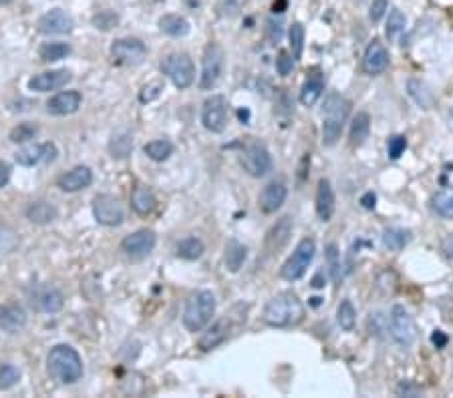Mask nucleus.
I'll use <instances>...</instances> for the list:
<instances>
[{"instance_id":"f257e3e1","label":"nucleus","mask_w":453,"mask_h":398,"mask_svg":"<svg viewBox=\"0 0 453 398\" xmlns=\"http://www.w3.org/2000/svg\"><path fill=\"white\" fill-rule=\"evenodd\" d=\"M304 304L294 292H280L264 306L262 322L272 328H292L304 320Z\"/></svg>"},{"instance_id":"f03ea898","label":"nucleus","mask_w":453,"mask_h":398,"mask_svg":"<svg viewBox=\"0 0 453 398\" xmlns=\"http://www.w3.org/2000/svg\"><path fill=\"white\" fill-rule=\"evenodd\" d=\"M46 372L60 384H73L83 376V360L73 346L57 344L46 356Z\"/></svg>"},{"instance_id":"7ed1b4c3","label":"nucleus","mask_w":453,"mask_h":398,"mask_svg":"<svg viewBox=\"0 0 453 398\" xmlns=\"http://www.w3.org/2000/svg\"><path fill=\"white\" fill-rule=\"evenodd\" d=\"M348 113H350V103L343 95L332 93L327 97L322 109V143L327 147H332L341 139Z\"/></svg>"},{"instance_id":"20e7f679","label":"nucleus","mask_w":453,"mask_h":398,"mask_svg":"<svg viewBox=\"0 0 453 398\" xmlns=\"http://www.w3.org/2000/svg\"><path fill=\"white\" fill-rule=\"evenodd\" d=\"M216 314V296L210 290H199L188 298L185 308H183V326L190 332H202L204 328H208Z\"/></svg>"},{"instance_id":"39448f33","label":"nucleus","mask_w":453,"mask_h":398,"mask_svg":"<svg viewBox=\"0 0 453 398\" xmlns=\"http://www.w3.org/2000/svg\"><path fill=\"white\" fill-rule=\"evenodd\" d=\"M315 253H317V244L313 237H304L298 241L296 250L292 251V256L288 258L282 270H280V276L288 281L301 280L302 276L306 274L308 265L313 264L315 260Z\"/></svg>"},{"instance_id":"423d86ee","label":"nucleus","mask_w":453,"mask_h":398,"mask_svg":"<svg viewBox=\"0 0 453 398\" xmlns=\"http://www.w3.org/2000/svg\"><path fill=\"white\" fill-rule=\"evenodd\" d=\"M162 73L178 88H188L196 79V67L185 53H173L162 60Z\"/></svg>"},{"instance_id":"0eeeda50","label":"nucleus","mask_w":453,"mask_h":398,"mask_svg":"<svg viewBox=\"0 0 453 398\" xmlns=\"http://www.w3.org/2000/svg\"><path fill=\"white\" fill-rule=\"evenodd\" d=\"M240 165L252 177H264L272 171L270 151L260 141H248L240 151Z\"/></svg>"},{"instance_id":"6e6552de","label":"nucleus","mask_w":453,"mask_h":398,"mask_svg":"<svg viewBox=\"0 0 453 398\" xmlns=\"http://www.w3.org/2000/svg\"><path fill=\"white\" fill-rule=\"evenodd\" d=\"M224 74V51L222 46L216 43H210L206 46L204 60H202V74H199V85L202 91H211L220 83Z\"/></svg>"},{"instance_id":"1a4fd4ad","label":"nucleus","mask_w":453,"mask_h":398,"mask_svg":"<svg viewBox=\"0 0 453 398\" xmlns=\"http://www.w3.org/2000/svg\"><path fill=\"white\" fill-rule=\"evenodd\" d=\"M389 330H391L393 340L403 346V348H409L415 338H417V328H415V322L411 318L405 306L397 304L391 308V316H389Z\"/></svg>"},{"instance_id":"9d476101","label":"nucleus","mask_w":453,"mask_h":398,"mask_svg":"<svg viewBox=\"0 0 453 398\" xmlns=\"http://www.w3.org/2000/svg\"><path fill=\"white\" fill-rule=\"evenodd\" d=\"M30 308L43 314H57L65 306V298L51 284H37L29 290Z\"/></svg>"},{"instance_id":"9b49d317","label":"nucleus","mask_w":453,"mask_h":398,"mask_svg":"<svg viewBox=\"0 0 453 398\" xmlns=\"http://www.w3.org/2000/svg\"><path fill=\"white\" fill-rule=\"evenodd\" d=\"M93 215L101 225H107V227H117L125 220V211H123L119 199L109 195V193L95 195V199H93Z\"/></svg>"},{"instance_id":"f8f14e48","label":"nucleus","mask_w":453,"mask_h":398,"mask_svg":"<svg viewBox=\"0 0 453 398\" xmlns=\"http://www.w3.org/2000/svg\"><path fill=\"white\" fill-rule=\"evenodd\" d=\"M202 123L210 133H224L228 127V101L222 95H211L202 107Z\"/></svg>"},{"instance_id":"ddd939ff","label":"nucleus","mask_w":453,"mask_h":398,"mask_svg":"<svg viewBox=\"0 0 453 398\" xmlns=\"http://www.w3.org/2000/svg\"><path fill=\"white\" fill-rule=\"evenodd\" d=\"M147 55V46L143 41L133 39V37H125V39H117L111 44V57L119 65H139Z\"/></svg>"},{"instance_id":"4468645a","label":"nucleus","mask_w":453,"mask_h":398,"mask_svg":"<svg viewBox=\"0 0 453 398\" xmlns=\"http://www.w3.org/2000/svg\"><path fill=\"white\" fill-rule=\"evenodd\" d=\"M155 244H157V236L153 230H137L127 237H123L121 250L125 251V256L131 260H143L145 256H150L153 251Z\"/></svg>"},{"instance_id":"2eb2a0df","label":"nucleus","mask_w":453,"mask_h":398,"mask_svg":"<svg viewBox=\"0 0 453 398\" xmlns=\"http://www.w3.org/2000/svg\"><path fill=\"white\" fill-rule=\"evenodd\" d=\"M59 151L55 143H34L29 147H22L16 151L15 159L22 167H37L41 163H51L57 159Z\"/></svg>"},{"instance_id":"dca6fc26","label":"nucleus","mask_w":453,"mask_h":398,"mask_svg":"<svg viewBox=\"0 0 453 398\" xmlns=\"http://www.w3.org/2000/svg\"><path fill=\"white\" fill-rule=\"evenodd\" d=\"M73 29H75L73 16L65 13V11H60V8L48 11L37 22V30L41 34H46V37H51V34H69V32H73Z\"/></svg>"},{"instance_id":"f3484780","label":"nucleus","mask_w":453,"mask_h":398,"mask_svg":"<svg viewBox=\"0 0 453 398\" xmlns=\"http://www.w3.org/2000/svg\"><path fill=\"white\" fill-rule=\"evenodd\" d=\"M73 74L67 69H59V71H45L41 74H34L29 81L30 91L37 93H48V91H57V88L67 87V83H71Z\"/></svg>"},{"instance_id":"a211bd4d","label":"nucleus","mask_w":453,"mask_h":398,"mask_svg":"<svg viewBox=\"0 0 453 398\" xmlns=\"http://www.w3.org/2000/svg\"><path fill=\"white\" fill-rule=\"evenodd\" d=\"M83 103V95L79 91H63L59 95L51 97L46 103V111L51 115L57 117H65V115H73L79 111V107Z\"/></svg>"},{"instance_id":"6ab92c4d","label":"nucleus","mask_w":453,"mask_h":398,"mask_svg":"<svg viewBox=\"0 0 453 398\" xmlns=\"http://www.w3.org/2000/svg\"><path fill=\"white\" fill-rule=\"evenodd\" d=\"M288 187L284 181H270L262 193H260V199H258V206L264 213H276L282 204L287 201Z\"/></svg>"},{"instance_id":"aec40b11","label":"nucleus","mask_w":453,"mask_h":398,"mask_svg":"<svg viewBox=\"0 0 453 398\" xmlns=\"http://www.w3.org/2000/svg\"><path fill=\"white\" fill-rule=\"evenodd\" d=\"M91 183H93V171H91L87 165H79L73 167L71 171L63 173L57 179V185H59L63 192L75 193L81 190H87Z\"/></svg>"},{"instance_id":"412c9836","label":"nucleus","mask_w":453,"mask_h":398,"mask_svg":"<svg viewBox=\"0 0 453 398\" xmlns=\"http://www.w3.org/2000/svg\"><path fill=\"white\" fill-rule=\"evenodd\" d=\"M387 67H389V51L385 48V44L375 39L365 51L362 69L369 74H381Z\"/></svg>"},{"instance_id":"4be33fe9","label":"nucleus","mask_w":453,"mask_h":398,"mask_svg":"<svg viewBox=\"0 0 453 398\" xmlns=\"http://www.w3.org/2000/svg\"><path fill=\"white\" fill-rule=\"evenodd\" d=\"M230 320L228 318H220L216 324H211L204 334H202V338L197 340V348L199 350H204V352H208V350H214V348H218L220 344H224L230 336Z\"/></svg>"},{"instance_id":"5701e85b","label":"nucleus","mask_w":453,"mask_h":398,"mask_svg":"<svg viewBox=\"0 0 453 398\" xmlns=\"http://www.w3.org/2000/svg\"><path fill=\"white\" fill-rule=\"evenodd\" d=\"M27 326V314L15 304H0V330L16 334Z\"/></svg>"},{"instance_id":"b1692460","label":"nucleus","mask_w":453,"mask_h":398,"mask_svg":"<svg viewBox=\"0 0 453 398\" xmlns=\"http://www.w3.org/2000/svg\"><path fill=\"white\" fill-rule=\"evenodd\" d=\"M334 192L329 179H320L318 181L317 192V213L320 221H331L332 213H334Z\"/></svg>"},{"instance_id":"393cba45","label":"nucleus","mask_w":453,"mask_h":398,"mask_svg":"<svg viewBox=\"0 0 453 398\" xmlns=\"http://www.w3.org/2000/svg\"><path fill=\"white\" fill-rule=\"evenodd\" d=\"M131 207L136 211L137 215L145 218V215H151L157 207V199L151 190L143 187V185H137L133 193H131Z\"/></svg>"},{"instance_id":"a878e982","label":"nucleus","mask_w":453,"mask_h":398,"mask_svg":"<svg viewBox=\"0 0 453 398\" xmlns=\"http://www.w3.org/2000/svg\"><path fill=\"white\" fill-rule=\"evenodd\" d=\"M27 218L32 223H39V225H46L51 221H55L59 218V209L48 204V201H32L27 207Z\"/></svg>"},{"instance_id":"bb28decb","label":"nucleus","mask_w":453,"mask_h":398,"mask_svg":"<svg viewBox=\"0 0 453 398\" xmlns=\"http://www.w3.org/2000/svg\"><path fill=\"white\" fill-rule=\"evenodd\" d=\"M322 91H324V79H322V74H310L301 88V103L304 105V107H313V105L317 103L318 99L322 97Z\"/></svg>"},{"instance_id":"cd10ccee","label":"nucleus","mask_w":453,"mask_h":398,"mask_svg":"<svg viewBox=\"0 0 453 398\" xmlns=\"http://www.w3.org/2000/svg\"><path fill=\"white\" fill-rule=\"evenodd\" d=\"M292 234V223H290V218H280V221H276V225L272 227L268 232V237H266V244L272 251L282 250L287 246L288 237Z\"/></svg>"},{"instance_id":"c85d7f7f","label":"nucleus","mask_w":453,"mask_h":398,"mask_svg":"<svg viewBox=\"0 0 453 398\" xmlns=\"http://www.w3.org/2000/svg\"><path fill=\"white\" fill-rule=\"evenodd\" d=\"M248 258V250L246 246L240 244L238 239H230L226 244V253H224V262H226V267L230 272H240V267L246 262Z\"/></svg>"},{"instance_id":"c756f323","label":"nucleus","mask_w":453,"mask_h":398,"mask_svg":"<svg viewBox=\"0 0 453 398\" xmlns=\"http://www.w3.org/2000/svg\"><path fill=\"white\" fill-rule=\"evenodd\" d=\"M369 131H371V117L369 113H357L353 123H350V145L353 147H361L362 143L367 141L369 137Z\"/></svg>"},{"instance_id":"7c9ffc66","label":"nucleus","mask_w":453,"mask_h":398,"mask_svg":"<svg viewBox=\"0 0 453 398\" xmlns=\"http://www.w3.org/2000/svg\"><path fill=\"white\" fill-rule=\"evenodd\" d=\"M159 30L167 37H185L190 32V22L180 15H164L159 18Z\"/></svg>"},{"instance_id":"2f4dec72","label":"nucleus","mask_w":453,"mask_h":398,"mask_svg":"<svg viewBox=\"0 0 453 398\" xmlns=\"http://www.w3.org/2000/svg\"><path fill=\"white\" fill-rule=\"evenodd\" d=\"M204 251H206L204 241H202L199 237H194V236L181 239L180 244H178V248H176L178 258H181V260H188V262L199 260V258L204 256Z\"/></svg>"},{"instance_id":"473e14b6","label":"nucleus","mask_w":453,"mask_h":398,"mask_svg":"<svg viewBox=\"0 0 453 398\" xmlns=\"http://www.w3.org/2000/svg\"><path fill=\"white\" fill-rule=\"evenodd\" d=\"M431 206L435 209V213L445 218V220H453V187H445L433 195Z\"/></svg>"},{"instance_id":"72a5a7b5","label":"nucleus","mask_w":453,"mask_h":398,"mask_svg":"<svg viewBox=\"0 0 453 398\" xmlns=\"http://www.w3.org/2000/svg\"><path fill=\"white\" fill-rule=\"evenodd\" d=\"M411 239V234L407 230H401V227H387L383 232V244L385 248H389L391 251H401Z\"/></svg>"},{"instance_id":"f704fd0d","label":"nucleus","mask_w":453,"mask_h":398,"mask_svg":"<svg viewBox=\"0 0 453 398\" xmlns=\"http://www.w3.org/2000/svg\"><path fill=\"white\" fill-rule=\"evenodd\" d=\"M71 55V44L67 43H45L39 48V57L45 62H55V60L67 59Z\"/></svg>"},{"instance_id":"c9c22d12","label":"nucleus","mask_w":453,"mask_h":398,"mask_svg":"<svg viewBox=\"0 0 453 398\" xmlns=\"http://www.w3.org/2000/svg\"><path fill=\"white\" fill-rule=\"evenodd\" d=\"M143 151H145V155L150 157L151 161L164 163L171 157L173 145H171L167 139H155V141H150V143L143 147Z\"/></svg>"},{"instance_id":"e433bc0d","label":"nucleus","mask_w":453,"mask_h":398,"mask_svg":"<svg viewBox=\"0 0 453 398\" xmlns=\"http://www.w3.org/2000/svg\"><path fill=\"white\" fill-rule=\"evenodd\" d=\"M336 320H339V326L343 330H353L355 328V322H357V310L353 306L350 300H343L341 306L336 310Z\"/></svg>"},{"instance_id":"4c0bfd02","label":"nucleus","mask_w":453,"mask_h":398,"mask_svg":"<svg viewBox=\"0 0 453 398\" xmlns=\"http://www.w3.org/2000/svg\"><path fill=\"white\" fill-rule=\"evenodd\" d=\"M288 41H290V51L294 60L302 59V51H304V27L301 22H294L290 30H288Z\"/></svg>"},{"instance_id":"58836bf2","label":"nucleus","mask_w":453,"mask_h":398,"mask_svg":"<svg viewBox=\"0 0 453 398\" xmlns=\"http://www.w3.org/2000/svg\"><path fill=\"white\" fill-rule=\"evenodd\" d=\"M91 22L97 30L109 32V30H113L119 25V15L115 11H99L97 15L91 18Z\"/></svg>"},{"instance_id":"ea45409f","label":"nucleus","mask_w":453,"mask_h":398,"mask_svg":"<svg viewBox=\"0 0 453 398\" xmlns=\"http://www.w3.org/2000/svg\"><path fill=\"white\" fill-rule=\"evenodd\" d=\"M37 133H39V127L34 123H18L11 131V141L16 145H22V143H29L30 139H34Z\"/></svg>"},{"instance_id":"a19ab883","label":"nucleus","mask_w":453,"mask_h":398,"mask_svg":"<svg viewBox=\"0 0 453 398\" xmlns=\"http://www.w3.org/2000/svg\"><path fill=\"white\" fill-rule=\"evenodd\" d=\"M327 265H329V274L334 284L341 281V251L336 248V244H329L327 246Z\"/></svg>"},{"instance_id":"79ce46f5","label":"nucleus","mask_w":453,"mask_h":398,"mask_svg":"<svg viewBox=\"0 0 453 398\" xmlns=\"http://www.w3.org/2000/svg\"><path fill=\"white\" fill-rule=\"evenodd\" d=\"M405 25H407V18L405 15L401 13V11H391V15H389V20H387V39L389 41H395L403 30H405Z\"/></svg>"},{"instance_id":"37998d69","label":"nucleus","mask_w":453,"mask_h":398,"mask_svg":"<svg viewBox=\"0 0 453 398\" xmlns=\"http://www.w3.org/2000/svg\"><path fill=\"white\" fill-rule=\"evenodd\" d=\"M131 147H133V139L127 133H123L121 137H113V141H111V153L117 159H125L131 153Z\"/></svg>"},{"instance_id":"c03bdc74","label":"nucleus","mask_w":453,"mask_h":398,"mask_svg":"<svg viewBox=\"0 0 453 398\" xmlns=\"http://www.w3.org/2000/svg\"><path fill=\"white\" fill-rule=\"evenodd\" d=\"M20 380V370L13 364H2L0 366V390H8Z\"/></svg>"},{"instance_id":"a18cd8bd","label":"nucleus","mask_w":453,"mask_h":398,"mask_svg":"<svg viewBox=\"0 0 453 398\" xmlns=\"http://www.w3.org/2000/svg\"><path fill=\"white\" fill-rule=\"evenodd\" d=\"M409 93L421 107H429V103H431L429 91H425V85L419 83V81H409Z\"/></svg>"},{"instance_id":"49530a36","label":"nucleus","mask_w":453,"mask_h":398,"mask_svg":"<svg viewBox=\"0 0 453 398\" xmlns=\"http://www.w3.org/2000/svg\"><path fill=\"white\" fill-rule=\"evenodd\" d=\"M387 147H389V157L391 159H399L403 155V151L407 149V139L403 135H393Z\"/></svg>"},{"instance_id":"de8ad7c7","label":"nucleus","mask_w":453,"mask_h":398,"mask_svg":"<svg viewBox=\"0 0 453 398\" xmlns=\"http://www.w3.org/2000/svg\"><path fill=\"white\" fill-rule=\"evenodd\" d=\"M162 91H164V85L159 81H155L151 85H145V87L141 88V93H139V101L141 103H151L153 99H157L162 95Z\"/></svg>"},{"instance_id":"09e8293b","label":"nucleus","mask_w":453,"mask_h":398,"mask_svg":"<svg viewBox=\"0 0 453 398\" xmlns=\"http://www.w3.org/2000/svg\"><path fill=\"white\" fill-rule=\"evenodd\" d=\"M292 67H294V57H290L287 51H280V55L276 59V71H278V74L287 77V74L292 73Z\"/></svg>"},{"instance_id":"8fccbe9b","label":"nucleus","mask_w":453,"mask_h":398,"mask_svg":"<svg viewBox=\"0 0 453 398\" xmlns=\"http://www.w3.org/2000/svg\"><path fill=\"white\" fill-rule=\"evenodd\" d=\"M397 394L409 398L419 397V394H421V386H417V384L411 383V380H403V383L397 386Z\"/></svg>"},{"instance_id":"3c124183","label":"nucleus","mask_w":453,"mask_h":398,"mask_svg":"<svg viewBox=\"0 0 453 398\" xmlns=\"http://www.w3.org/2000/svg\"><path fill=\"white\" fill-rule=\"evenodd\" d=\"M387 8H389V2H387V0H373V4H371V13H369L371 20H373V22H379V20L385 16Z\"/></svg>"},{"instance_id":"603ef678","label":"nucleus","mask_w":453,"mask_h":398,"mask_svg":"<svg viewBox=\"0 0 453 398\" xmlns=\"http://www.w3.org/2000/svg\"><path fill=\"white\" fill-rule=\"evenodd\" d=\"M268 39H270L274 44L282 39V22H274V20H268Z\"/></svg>"},{"instance_id":"864d4df0","label":"nucleus","mask_w":453,"mask_h":398,"mask_svg":"<svg viewBox=\"0 0 453 398\" xmlns=\"http://www.w3.org/2000/svg\"><path fill=\"white\" fill-rule=\"evenodd\" d=\"M240 2L242 0H224V2H222V13L230 16L236 15L238 8H240Z\"/></svg>"},{"instance_id":"5fc2aeb1","label":"nucleus","mask_w":453,"mask_h":398,"mask_svg":"<svg viewBox=\"0 0 453 398\" xmlns=\"http://www.w3.org/2000/svg\"><path fill=\"white\" fill-rule=\"evenodd\" d=\"M11 181V165L6 161H0V187L8 185Z\"/></svg>"},{"instance_id":"6e6d98bb","label":"nucleus","mask_w":453,"mask_h":398,"mask_svg":"<svg viewBox=\"0 0 453 398\" xmlns=\"http://www.w3.org/2000/svg\"><path fill=\"white\" fill-rule=\"evenodd\" d=\"M431 342L438 346V348H443L445 344H447V336H445V332H441V330H435L433 334H431Z\"/></svg>"},{"instance_id":"4d7b16f0","label":"nucleus","mask_w":453,"mask_h":398,"mask_svg":"<svg viewBox=\"0 0 453 398\" xmlns=\"http://www.w3.org/2000/svg\"><path fill=\"white\" fill-rule=\"evenodd\" d=\"M361 204L362 207H367V209H373V207H375V193H365L361 197Z\"/></svg>"},{"instance_id":"13d9d810","label":"nucleus","mask_w":453,"mask_h":398,"mask_svg":"<svg viewBox=\"0 0 453 398\" xmlns=\"http://www.w3.org/2000/svg\"><path fill=\"white\" fill-rule=\"evenodd\" d=\"M324 286V281H322V272H318L317 276H315V280H313V288H322Z\"/></svg>"},{"instance_id":"bf43d9fd","label":"nucleus","mask_w":453,"mask_h":398,"mask_svg":"<svg viewBox=\"0 0 453 398\" xmlns=\"http://www.w3.org/2000/svg\"><path fill=\"white\" fill-rule=\"evenodd\" d=\"M284 6H287V0H278V2H274V13H282V11H284Z\"/></svg>"},{"instance_id":"052dcab7","label":"nucleus","mask_w":453,"mask_h":398,"mask_svg":"<svg viewBox=\"0 0 453 398\" xmlns=\"http://www.w3.org/2000/svg\"><path fill=\"white\" fill-rule=\"evenodd\" d=\"M11 2H15V0H0V6H6V4H11Z\"/></svg>"}]
</instances>
